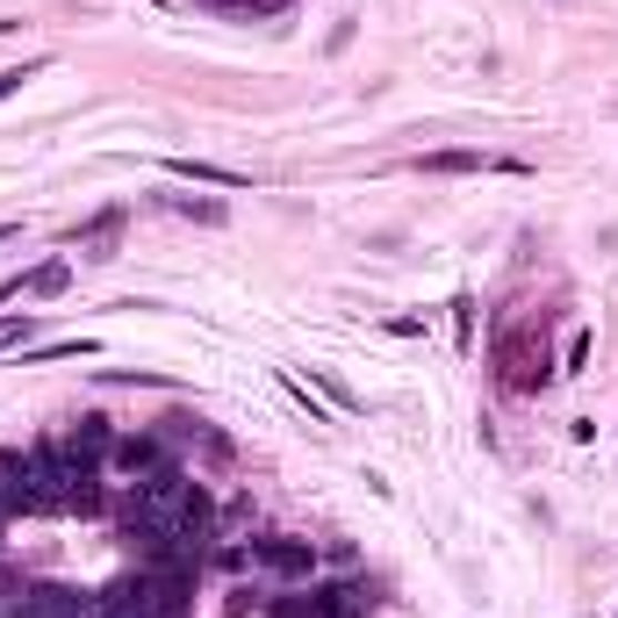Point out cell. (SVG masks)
Masks as SVG:
<instances>
[{
    "label": "cell",
    "mask_w": 618,
    "mask_h": 618,
    "mask_svg": "<svg viewBox=\"0 0 618 618\" xmlns=\"http://www.w3.org/2000/svg\"><path fill=\"white\" fill-rule=\"evenodd\" d=\"M194 518H209V489L194 475H180V467H159V475L123 489V533H130V547H144V554Z\"/></svg>",
    "instance_id": "6da1fadb"
},
{
    "label": "cell",
    "mask_w": 618,
    "mask_h": 618,
    "mask_svg": "<svg viewBox=\"0 0 618 618\" xmlns=\"http://www.w3.org/2000/svg\"><path fill=\"white\" fill-rule=\"evenodd\" d=\"M489 367H496V382H504L510 396H539V388L554 382L547 310H539V316H510V324L496 331V345H489Z\"/></svg>",
    "instance_id": "7a4b0ae2"
},
{
    "label": "cell",
    "mask_w": 618,
    "mask_h": 618,
    "mask_svg": "<svg viewBox=\"0 0 618 618\" xmlns=\"http://www.w3.org/2000/svg\"><path fill=\"white\" fill-rule=\"evenodd\" d=\"M252 568H274V576H288V582H303L316 576V547L310 539H252Z\"/></svg>",
    "instance_id": "3957f363"
},
{
    "label": "cell",
    "mask_w": 618,
    "mask_h": 618,
    "mask_svg": "<svg viewBox=\"0 0 618 618\" xmlns=\"http://www.w3.org/2000/svg\"><path fill=\"white\" fill-rule=\"evenodd\" d=\"M109 467H115V475H130V482H144V475H159V467H173V460H165V439L138 432V439H115L109 446Z\"/></svg>",
    "instance_id": "277c9868"
},
{
    "label": "cell",
    "mask_w": 618,
    "mask_h": 618,
    "mask_svg": "<svg viewBox=\"0 0 618 618\" xmlns=\"http://www.w3.org/2000/svg\"><path fill=\"white\" fill-rule=\"evenodd\" d=\"M115 237H123V209H109V216L80 223V231H72V245H80L87 260H115Z\"/></svg>",
    "instance_id": "5b68a950"
},
{
    "label": "cell",
    "mask_w": 618,
    "mask_h": 618,
    "mask_svg": "<svg viewBox=\"0 0 618 618\" xmlns=\"http://www.w3.org/2000/svg\"><path fill=\"white\" fill-rule=\"evenodd\" d=\"M65 281H72V266H65V260H51V266H37V274L8 281V288H0V303H8V295H65Z\"/></svg>",
    "instance_id": "8992f818"
},
{
    "label": "cell",
    "mask_w": 618,
    "mask_h": 618,
    "mask_svg": "<svg viewBox=\"0 0 618 618\" xmlns=\"http://www.w3.org/2000/svg\"><path fill=\"white\" fill-rule=\"evenodd\" d=\"M165 173H173V180H209V188H252L245 173H231V165H209V159H165Z\"/></svg>",
    "instance_id": "52a82bcc"
},
{
    "label": "cell",
    "mask_w": 618,
    "mask_h": 618,
    "mask_svg": "<svg viewBox=\"0 0 618 618\" xmlns=\"http://www.w3.org/2000/svg\"><path fill=\"white\" fill-rule=\"evenodd\" d=\"M489 165H510V159H489V152H425L417 173H489Z\"/></svg>",
    "instance_id": "ba28073f"
},
{
    "label": "cell",
    "mask_w": 618,
    "mask_h": 618,
    "mask_svg": "<svg viewBox=\"0 0 618 618\" xmlns=\"http://www.w3.org/2000/svg\"><path fill=\"white\" fill-rule=\"evenodd\" d=\"M194 8H209V14H237V22H266V14L295 8V0H194Z\"/></svg>",
    "instance_id": "9c48e42d"
},
{
    "label": "cell",
    "mask_w": 618,
    "mask_h": 618,
    "mask_svg": "<svg viewBox=\"0 0 618 618\" xmlns=\"http://www.w3.org/2000/svg\"><path fill=\"white\" fill-rule=\"evenodd\" d=\"M165 209H173V216H188V223H223V216H231L223 202H188V194H165Z\"/></svg>",
    "instance_id": "30bf717a"
},
{
    "label": "cell",
    "mask_w": 618,
    "mask_h": 618,
    "mask_svg": "<svg viewBox=\"0 0 618 618\" xmlns=\"http://www.w3.org/2000/svg\"><path fill=\"white\" fill-rule=\"evenodd\" d=\"M37 72H43V58H29V65H8V72H0V101H8L22 80H37Z\"/></svg>",
    "instance_id": "8fae6325"
},
{
    "label": "cell",
    "mask_w": 618,
    "mask_h": 618,
    "mask_svg": "<svg viewBox=\"0 0 618 618\" xmlns=\"http://www.w3.org/2000/svg\"><path fill=\"white\" fill-rule=\"evenodd\" d=\"M454 331H460V345L475 338V303H467V295H454Z\"/></svg>",
    "instance_id": "7c38bea8"
},
{
    "label": "cell",
    "mask_w": 618,
    "mask_h": 618,
    "mask_svg": "<svg viewBox=\"0 0 618 618\" xmlns=\"http://www.w3.org/2000/svg\"><path fill=\"white\" fill-rule=\"evenodd\" d=\"M582 359H590V331H576V338H568V359H561V367L582 374Z\"/></svg>",
    "instance_id": "4fadbf2b"
},
{
    "label": "cell",
    "mask_w": 618,
    "mask_h": 618,
    "mask_svg": "<svg viewBox=\"0 0 618 618\" xmlns=\"http://www.w3.org/2000/svg\"><path fill=\"white\" fill-rule=\"evenodd\" d=\"M0 237H14V223H0Z\"/></svg>",
    "instance_id": "5bb4252c"
}]
</instances>
